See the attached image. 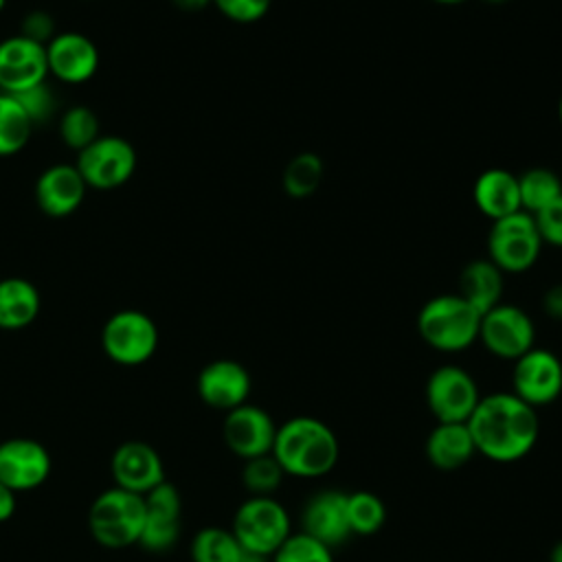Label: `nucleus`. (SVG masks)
I'll return each mask as SVG.
<instances>
[{"label":"nucleus","mask_w":562,"mask_h":562,"mask_svg":"<svg viewBox=\"0 0 562 562\" xmlns=\"http://www.w3.org/2000/svg\"><path fill=\"white\" fill-rule=\"evenodd\" d=\"M476 452L494 463H514L531 452L540 435L538 411L518 395H483L465 422Z\"/></svg>","instance_id":"obj_1"},{"label":"nucleus","mask_w":562,"mask_h":562,"mask_svg":"<svg viewBox=\"0 0 562 562\" xmlns=\"http://www.w3.org/2000/svg\"><path fill=\"white\" fill-rule=\"evenodd\" d=\"M338 454L340 446L334 430L316 417L299 415L277 426L272 457L290 476H323L336 465Z\"/></svg>","instance_id":"obj_2"},{"label":"nucleus","mask_w":562,"mask_h":562,"mask_svg":"<svg viewBox=\"0 0 562 562\" xmlns=\"http://www.w3.org/2000/svg\"><path fill=\"white\" fill-rule=\"evenodd\" d=\"M479 327L481 314L461 294L432 296L417 314V331L424 342L448 353L479 340Z\"/></svg>","instance_id":"obj_3"},{"label":"nucleus","mask_w":562,"mask_h":562,"mask_svg":"<svg viewBox=\"0 0 562 562\" xmlns=\"http://www.w3.org/2000/svg\"><path fill=\"white\" fill-rule=\"evenodd\" d=\"M145 520V498L140 494L110 487L103 490L88 509V529L103 549H127L138 542Z\"/></svg>","instance_id":"obj_4"},{"label":"nucleus","mask_w":562,"mask_h":562,"mask_svg":"<svg viewBox=\"0 0 562 562\" xmlns=\"http://www.w3.org/2000/svg\"><path fill=\"white\" fill-rule=\"evenodd\" d=\"M231 531L246 551L266 558H270L292 533L290 516L274 496L246 498L233 516Z\"/></svg>","instance_id":"obj_5"},{"label":"nucleus","mask_w":562,"mask_h":562,"mask_svg":"<svg viewBox=\"0 0 562 562\" xmlns=\"http://www.w3.org/2000/svg\"><path fill=\"white\" fill-rule=\"evenodd\" d=\"M101 347L112 362L138 367L156 353L158 327L140 310H119L101 329Z\"/></svg>","instance_id":"obj_6"},{"label":"nucleus","mask_w":562,"mask_h":562,"mask_svg":"<svg viewBox=\"0 0 562 562\" xmlns=\"http://www.w3.org/2000/svg\"><path fill=\"white\" fill-rule=\"evenodd\" d=\"M542 248L536 220L527 211H516L507 217L494 220L487 235V255L503 272L529 270Z\"/></svg>","instance_id":"obj_7"},{"label":"nucleus","mask_w":562,"mask_h":562,"mask_svg":"<svg viewBox=\"0 0 562 562\" xmlns=\"http://www.w3.org/2000/svg\"><path fill=\"white\" fill-rule=\"evenodd\" d=\"M88 189L110 191L123 187L136 169V149L123 136L105 134L77 151V162Z\"/></svg>","instance_id":"obj_8"},{"label":"nucleus","mask_w":562,"mask_h":562,"mask_svg":"<svg viewBox=\"0 0 562 562\" xmlns=\"http://www.w3.org/2000/svg\"><path fill=\"white\" fill-rule=\"evenodd\" d=\"M426 406L437 422H468L481 393L474 378L459 364H441L426 380Z\"/></svg>","instance_id":"obj_9"},{"label":"nucleus","mask_w":562,"mask_h":562,"mask_svg":"<svg viewBox=\"0 0 562 562\" xmlns=\"http://www.w3.org/2000/svg\"><path fill=\"white\" fill-rule=\"evenodd\" d=\"M479 340L485 349L503 360H518L533 347L536 327L518 305L498 303L481 316Z\"/></svg>","instance_id":"obj_10"},{"label":"nucleus","mask_w":562,"mask_h":562,"mask_svg":"<svg viewBox=\"0 0 562 562\" xmlns=\"http://www.w3.org/2000/svg\"><path fill=\"white\" fill-rule=\"evenodd\" d=\"M512 393L529 406H547L562 393V362L542 347H531L518 360L512 371Z\"/></svg>","instance_id":"obj_11"},{"label":"nucleus","mask_w":562,"mask_h":562,"mask_svg":"<svg viewBox=\"0 0 562 562\" xmlns=\"http://www.w3.org/2000/svg\"><path fill=\"white\" fill-rule=\"evenodd\" d=\"M145 520L138 536V547L151 553L169 551L180 538L182 501L173 483L162 481L145 496Z\"/></svg>","instance_id":"obj_12"},{"label":"nucleus","mask_w":562,"mask_h":562,"mask_svg":"<svg viewBox=\"0 0 562 562\" xmlns=\"http://www.w3.org/2000/svg\"><path fill=\"white\" fill-rule=\"evenodd\" d=\"M53 470V459L44 443L31 437H9L0 441V483L15 494L40 487Z\"/></svg>","instance_id":"obj_13"},{"label":"nucleus","mask_w":562,"mask_h":562,"mask_svg":"<svg viewBox=\"0 0 562 562\" xmlns=\"http://www.w3.org/2000/svg\"><path fill=\"white\" fill-rule=\"evenodd\" d=\"M222 437L228 450L246 461L272 452L277 424L268 411L246 402L226 413Z\"/></svg>","instance_id":"obj_14"},{"label":"nucleus","mask_w":562,"mask_h":562,"mask_svg":"<svg viewBox=\"0 0 562 562\" xmlns=\"http://www.w3.org/2000/svg\"><path fill=\"white\" fill-rule=\"evenodd\" d=\"M46 77V46L20 33L0 42V92L18 94L44 83Z\"/></svg>","instance_id":"obj_15"},{"label":"nucleus","mask_w":562,"mask_h":562,"mask_svg":"<svg viewBox=\"0 0 562 562\" xmlns=\"http://www.w3.org/2000/svg\"><path fill=\"white\" fill-rule=\"evenodd\" d=\"M110 470L116 487L140 496L167 481L158 450L140 439L123 441L110 459Z\"/></svg>","instance_id":"obj_16"},{"label":"nucleus","mask_w":562,"mask_h":562,"mask_svg":"<svg viewBox=\"0 0 562 562\" xmlns=\"http://www.w3.org/2000/svg\"><path fill=\"white\" fill-rule=\"evenodd\" d=\"M48 75L61 83H86L94 77L99 68V48L97 44L77 31L57 33L46 44Z\"/></svg>","instance_id":"obj_17"},{"label":"nucleus","mask_w":562,"mask_h":562,"mask_svg":"<svg viewBox=\"0 0 562 562\" xmlns=\"http://www.w3.org/2000/svg\"><path fill=\"white\" fill-rule=\"evenodd\" d=\"M301 531L323 542L331 551L351 538L347 520V492L321 490L312 494L301 509Z\"/></svg>","instance_id":"obj_18"},{"label":"nucleus","mask_w":562,"mask_h":562,"mask_svg":"<svg viewBox=\"0 0 562 562\" xmlns=\"http://www.w3.org/2000/svg\"><path fill=\"white\" fill-rule=\"evenodd\" d=\"M250 386L252 382L246 367L228 358L204 364L195 382L200 400L206 406L224 413L246 404L250 395Z\"/></svg>","instance_id":"obj_19"},{"label":"nucleus","mask_w":562,"mask_h":562,"mask_svg":"<svg viewBox=\"0 0 562 562\" xmlns=\"http://www.w3.org/2000/svg\"><path fill=\"white\" fill-rule=\"evenodd\" d=\"M86 191L88 184L79 169L70 162H57L40 173L35 182V202L48 217H68L81 206Z\"/></svg>","instance_id":"obj_20"},{"label":"nucleus","mask_w":562,"mask_h":562,"mask_svg":"<svg viewBox=\"0 0 562 562\" xmlns=\"http://www.w3.org/2000/svg\"><path fill=\"white\" fill-rule=\"evenodd\" d=\"M424 452L435 468L459 470L476 454V446L465 422H437L426 437Z\"/></svg>","instance_id":"obj_21"},{"label":"nucleus","mask_w":562,"mask_h":562,"mask_svg":"<svg viewBox=\"0 0 562 562\" xmlns=\"http://www.w3.org/2000/svg\"><path fill=\"white\" fill-rule=\"evenodd\" d=\"M472 198L476 209L492 222L522 209L518 193V176L501 167L487 169L476 178Z\"/></svg>","instance_id":"obj_22"},{"label":"nucleus","mask_w":562,"mask_h":562,"mask_svg":"<svg viewBox=\"0 0 562 562\" xmlns=\"http://www.w3.org/2000/svg\"><path fill=\"white\" fill-rule=\"evenodd\" d=\"M42 307L40 290L22 277L0 279V329L18 331L29 327Z\"/></svg>","instance_id":"obj_23"},{"label":"nucleus","mask_w":562,"mask_h":562,"mask_svg":"<svg viewBox=\"0 0 562 562\" xmlns=\"http://www.w3.org/2000/svg\"><path fill=\"white\" fill-rule=\"evenodd\" d=\"M481 316L501 303L503 270L490 259L470 261L459 274V292Z\"/></svg>","instance_id":"obj_24"},{"label":"nucleus","mask_w":562,"mask_h":562,"mask_svg":"<svg viewBox=\"0 0 562 562\" xmlns=\"http://www.w3.org/2000/svg\"><path fill=\"white\" fill-rule=\"evenodd\" d=\"M193 562H270V558L246 551L231 529L204 527L191 540Z\"/></svg>","instance_id":"obj_25"},{"label":"nucleus","mask_w":562,"mask_h":562,"mask_svg":"<svg viewBox=\"0 0 562 562\" xmlns=\"http://www.w3.org/2000/svg\"><path fill=\"white\" fill-rule=\"evenodd\" d=\"M33 123L13 94L0 92V158L22 151L33 134Z\"/></svg>","instance_id":"obj_26"},{"label":"nucleus","mask_w":562,"mask_h":562,"mask_svg":"<svg viewBox=\"0 0 562 562\" xmlns=\"http://www.w3.org/2000/svg\"><path fill=\"white\" fill-rule=\"evenodd\" d=\"M518 193L522 211L536 215L562 195V180L547 167H531L518 176Z\"/></svg>","instance_id":"obj_27"},{"label":"nucleus","mask_w":562,"mask_h":562,"mask_svg":"<svg viewBox=\"0 0 562 562\" xmlns=\"http://www.w3.org/2000/svg\"><path fill=\"white\" fill-rule=\"evenodd\" d=\"M347 520L351 536H373L386 520V507L373 492H347Z\"/></svg>","instance_id":"obj_28"},{"label":"nucleus","mask_w":562,"mask_h":562,"mask_svg":"<svg viewBox=\"0 0 562 562\" xmlns=\"http://www.w3.org/2000/svg\"><path fill=\"white\" fill-rule=\"evenodd\" d=\"M323 173L325 169L321 156H316L314 151H301L283 169V191L296 200L307 198L318 189Z\"/></svg>","instance_id":"obj_29"},{"label":"nucleus","mask_w":562,"mask_h":562,"mask_svg":"<svg viewBox=\"0 0 562 562\" xmlns=\"http://www.w3.org/2000/svg\"><path fill=\"white\" fill-rule=\"evenodd\" d=\"M59 136L66 147L81 151L92 140H97L99 134V119L88 105H72L59 116Z\"/></svg>","instance_id":"obj_30"},{"label":"nucleus","mask_w":562,"mask_h":562,"mask_svg":"<svg viewBox=\"0 0 562 562\" xmlns=\"http://www.w3.org/2000/svg\"><path fill=\"white\" fill-rule=\"evenodd\" d=\"M285 472L279 465V461L270 454H261L255 459H246L241 470L244 487L250 492V496H272V492L281 485Z\"/></svg>","instance_id":"obj_31"},{"label":"nucleus","mask_w":562,"mask_h":562,"mask_svg":"<svg viewBox=\"0 0 562 562\" xmlns=\"http://www.w3.org/2000/svg\"><path fill=\"white\" fill-rule=\"evenodd\" d=\"M270 562H334L331 549L303 531H292L270 555Z\"/></svg>","instance_id":"obj_32"},{"label":"nucleus","mask_w":562,"mask_h":562,"mask_svg":"<svg viewBox=\"0 0 562 562\" xmlns=\"http://www.w3.org/2000/svg\"><path fill=\"white\" fill-rule=\"evenodd\" d=\"M13 97L20 101V105L24 108V112L29 114V119H31L33 125L46 123V121L53 116V112L57 110L55 94H53V90L46 86V81L33 86V88H29V90H24V92H18V94H13Z\"/></svg>","instance_id":"obj_33"},{"label":"nucleus","mask_w":562,"mask_h":562,"mask_svg":"<svg viewBox=\"0 0 562 562\" xmlns=\"http://www.w3.org/2000/svg\"><path fill=\"white\" fill-rule=\"evenodd\" d=\"M213 4L228 20L239 24H250L261 20L268 13L272 0H213Z\"/></svg>","instance_id":"obj_34"},{"label":"nucleus","mask_w":562,"mask_h":562,"mask_svg":"<svg viewBox=\"0 0 562 562\" xmlns=\"http://www.w3.org/2000/svg\"><path fill=\"white\" fill-rule=\"evenodd\" d=\"M542 244L562 248V195L533 215Z\"/></svg>","instance_id":"obj_35"},{"label":"nucleus","mask_w":562,"mask_h":562,"mask_svg":"<svg viewBox=\"0 0 562 562\" xmlns=\"http://www.w3.org/2000/svg\"><path fill=\"white\" fill-rule=\"evenodd\" d=\"M20 35L46 46L57 33H55V18L42 9H33L22 18Z\"/></svg>","instance_id":"obj_36"},{"label":"nucleus","mask_w":562,"mask_h":562,"mask_svg":"<svg viewBox=\"0 0 562 562\" xmlns=\"http://www.w3.org/2000/svg\"><path fill=\"white\" fill-rule=\"evenodd\" d=\"M542 307H544L547 316H551L555 321H562V283H555L544 292Z\"/></svg>","instance_id":"obj_37"},{"label":"nucleus","mask_w":562,"mask_h":562,"mask_svg":"<svg viewBox=\"0 0 562 562\" xmlns=\"http://www.w3.org/2000/svg\"><path fill=\"white\" fill-rule=\"evenodd\" d=\"M18 507V494L9 490L4 483H0V522H7Z\"/></svg>","instance_id":"obj_38"},{"label":"nucleus","mask_w":562,"mask_h":562,"mask_svg":"<svg viewBox=\"0 0 562 562\" xmlns=\"http://www.w3.org/2000/svg\"><path fill=\"white\" fill-rule=\"evenodd\" d=\"M176 9L184 11V13H198L202 9H206L209 4H213V0H171Z\"/></svg>","instance_id":"obj_39"},{"label":"nucleus","mask_w":562,"mask_h":562,"mask_svg":"<svg viewBox=\"0 0 562 562\" xmlns=\"http://www.w3.org/2000/svg\"><path fill=\"white\" fill-rule=\"evenodd\" d=\"M549 562H562V540H558L549 553Z\"/></svg>","instance_id":"obj_40"},{"label":"nucleus","mask_w":562,"mask_h":562,"mask_svg":"<svg viewBox=\"0 0 562 562\" xmlns=\"http://www.w3.org/2000/svg\"><path fill=\"white\" fill-rule=\"evenodd\" d=\"M435 2H439V4H459L463 0H435Z\"/></svg>","instance_id":"obj_41"},{"label":"nucleus","mask_w":562,"mask_h":562,"mask_svg":"<svg viewBox=\"0 0 562 562\" xmlns=\"http://www.w3.org/2000/svg\"><path fill=\"white\" fill-rule=\"evenodd\" d=\"M558 116H560V123H562V94H560V101H558Z\"/></svg>","instance_id":"obj_42"},{"label":"nucleus","mask_w":562,"mask_h":562,"mask_svg":"<svg viewBox=\"0 0 562 562\" xmlns=\"http://www.w3.org/2000/svg\"><path fill=\"white\" fill-rule=\"evenodd\" d=\"M485 2H490V4H505V2H509V0H485Z\"/></svg>","instance_id":"obj_43"},{"label":"nucleus","mask_w":562,"mask_h":562,"mask_svg":"<svg viewBox=\"0 0 562 562\" xmlns=\"http://www.w3.org/2000/svg\"><path fill=\"white\" fill-rule=\"evenodd\" d=\"M4 7H7V0H0V13L4 11Z\"/></svg>","instance_id":"obj_44"}]
</instances>
